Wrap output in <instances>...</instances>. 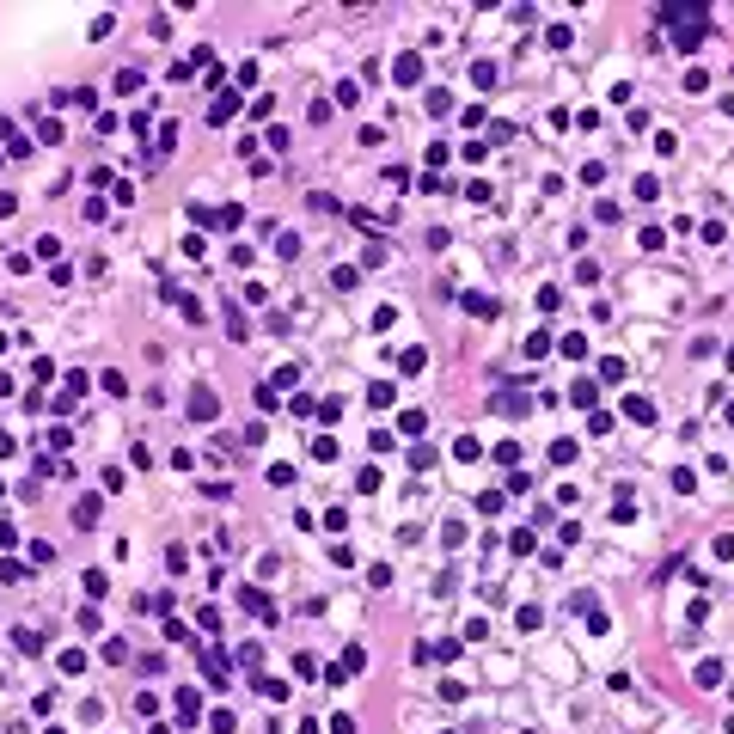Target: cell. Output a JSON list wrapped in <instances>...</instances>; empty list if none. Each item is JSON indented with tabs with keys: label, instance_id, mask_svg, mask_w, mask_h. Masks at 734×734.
<instances>
[{
	"label": "cell",
	"instance_id": "cell-12",
	"mask_svg": "<svg viewBox=\"0 0 734 734\" xmlns=\"http://www.w3.org/2000/svg\"><path fill=\"white\" fill-rule=\"evenodd\" d=\"M600 380L618 385V380H624V361H618V355H606V361H600Z\"/></svg>",
	"mask_w": 734,
	"mask_h": 734
},
{
	"label": "cell",
	"instance_id": "cell-25",
	"mask_svg": "<svg viewBox=\"0 0 734 734\" xmlns=\"http://www.w3.org/2000/svg\"><path fill=\"white\" fill-rule=\"evenodd\" d=\"M728 367H734V349H728Z\"/></svg>",
	"mask_w": 734,
	"mask_h": 734
},
{
	"label": "cell",
	"instance_id": "cell-23",
	"mask_svg": "<svg viewBox=\"0 0 734 734\" xmlns=\"http://www.w3.org/2000/svg\"><path fill=\"white\" fill-rule=\"evenodd\" d=\"M538 618H545L538 606H520V612H514V624H520V630H538Z\"/></svg>",
	"mask_w": 734,
	"mask_h": 734
},
{
	"label": "cell",
	"instance_id": "cell-22",
	"mask_svg": "<svg viewBox=\"0 0 734 734\" xmlns=\"http://www.w3.org/2000/svg\"><path fill=\"white\" fill-rule=\"evenodd\" d=\"M465 306H472L477 319H489V312H496V300H489V294H465Z\"/></svg>",
	"mask_w": 734,
	"mask_h": 734
},
{
	"label": "cell",
	"instance_id": "cell-4",
	"mask_svg": "<svg viewBox=\"0 0 734 734\" xmlns=\"http://www.w3.org/2000/svg\"><path fill=\"white\" fill-rule=\"evenodd\" d=\"M233 110H239V98H233V92H214V105H208V122L220 129V122H227Z\"/></svg>",
	"mask_w": 734,
	"mask_h": 734
},
{
	"label": "cell",
	"instance_id": "cell-8",
	"mask_svg": "<svg viewBox=\"0 0 734 734\" xmlns=\"http://www.w3.org/2000/svg\"><path fill=\"white\" fill-rule=\"evenodd\" d=\"M92 520H98V496H80L74 502V526H92Z\"/></svg>",
	"mask_w": 734,
	"mask_h": 734
},
{
	"label": "cell",
	"instance_id": "cell-18",
	"mask_svg": "<svg viewBox=\"0 0 734 734\" xmlns=\"http://www.w3.org/2000/svg\"><path fill=\"white\" fill-rule=\"evenodd\" d=\"M300 380V367H275V380H270V392H288V385Z\"/></svg>",
	"mask_w": 734,
	"mask_h": 734
},
{
	"label": "cell",
	"instance_id": "cell-6",
	"mask_svg": "<svg viewBox=\"0 0 734 734\" xmlns=\"http://www.w3.org/2000/svg\"><path fill=\"white\" fill-rule=\"evenodd\" d=\"M624 416L630 422H655V404H649V398H624Z\"/></svg>",
	"mask_w": 734,
	"mask_h": 734
},
{
	"label": "cell",
	"instance_id": "cell-21",
	"mask_svg": "<svg viewBox=\"0 0 734 734\" xmlns=\"http://www.w3.org/2000/svg\"><path fill=\"white\" fill-rule=\"evenodd\" d=\"M569 398H575L581 410H587V404H594V398H600V392H594V385H587V380H575V385H569Z\"/></svg>",
	"mask_w": 734,
	"mask_h": 734
},
{
	"label": "cell",
	"instance_id": "cell-1",
	"mask_svg": "<svg viewBox=\"0 0 734 734\" xmlns=\"http://www.w3.org/2000/svg\"><path fill=\"white\" fill-rule=\"evenodd\" d=\"M661 25H673V49H698L703 43V31H710V6H661Z\"/></svg>",
	"mask_w": 734,
	"mask_h": 734
},
{
	"label": "cell",
	"instance_id": "cell-27",
	"mask_svg": "<svg viewBox=\"0 0 734 734\" xmlns=\"http://www.w3.org/2000/svg\"><path fill=\"white\" fill-rule=\"evenodd\" d=\"M49 734H61V728H49Z\"/></svg>",
	"mask_w": 734,
	"mask_h": 734
},
{
	"label": "cell",
	"instance_id": "cell-20",
	"mask_svg": "<svg viewBox=\"0 0 734 734\" xmlns=\"http://www.w3.org/2000/svg\"><path fill=\"white\" fill-rule=\"evenodd\" d=\"M31 117H37V110H31ZM37 135H43V141H49V147H55V141H61V122H49V117H37Z\"/></svg>",
	"mask_w": 734,
	"mask_h": 734
},
{
	"label": "cell",
	"instance_id": "cell-16",
	"mask_svg": "<svg viewBox=\"0 0 734 734\" xmlns=\"http://www.w3.org/2000/svg\"><path fill=\"white\" fill-rule=\"evenodd\" d=\"M508 550H514V557H533L538 545H533V533H508Z\"/></svg>",
	"mask_w": 734,
	"mask_h": 734
},
{
	"label": "cell",
	"instance_id": "cell-26",
	"mask_svg": "<svg viewBox=\"0 0 734 734\" xmlns=\"http://www.w3.org/2000/svg\"><path fill=\"white\" fill-rule=\"evenodd\" d=\"M728 734H734V716H728Z\"/></svg>",
	"mask_w": 734,
	"mask_h": 734
},
{
	"label": "cell",
	"instance_id": "cell-14",
	"mask_svg": "<svg viewBox=\"0 0 734 734\" xmlns=\"http://www.w3.org/2000/svg\"><path fill=\"white\" fill-rule=\"evenodd\" d=\"M392 398H398L392 380H373V385H367V404H392Z\"/></svg>",
	"mask_w": 734,
	"mask_h": 734
},
{
	"label": "cell",
	"instance_id": "cell-2",
	"mask_svg": "<svg viewBox=\"0 0 734 734\" xmlns=\"http://www.w3.org/2000/svg\"><path fill=\"white\" fill-rule=\"evenodd\" d=\"M392 80H398V86H416V80H422V55H416V49H404V55H398V68H392Z\"/></svg>",
	"mask_w": 734,
	"mask_h": 734
},
{
	"label": "cell",
	"instance_id": "cell-7",
	"mask_svg": "<svg viewBox=\"0 0 734 734\" xmlns=\"http://www.w3.org/2000/svg\"><path fill=\"white\" fill-rule=\"evenodd\" d=\"M239 600H245V612H257V618H275V606H270V600H263V594H257V587H245V594H239Z\"/></svg>",
	"mask_w": 734,
	"mask_h": 734
},
{
	"label": "cell",
	"instance_id": "cell-10",
	"mask_svg": "<svg viewBox=\"0 0 734 734\" xmlns=\"http://www.w3.org/2000/svg\"><path fill=\"white\" fill-rule=\"evenodd\" d=\"M698 686H703V691L722 686V661H698Z\"/></svg>",
	"mask_w": 734,
	"mask_h": 734
},
{
	"label": "cell",
	"instance_id": "cell-11",
	"mask_svg": "<svg viewBox=\"0 0 734 734\" xmlns=\"http://www.w3.org/2000/svg\"><path fill=\"white\" fill-rule=\"evenodd\" d=\"M477 453H484V447H477V441H472V435H459V441H453V459H459V465H472V459H477Z\"/></svg>",
	"mask_w": 734,
	"mask_h": 734
},
{
	"label": "cell",
	"instance_id": "cell-24",
	"mask_svg": "<svg viewBox=\"0 0 734 734\" xmlns=\"http://www.w3.org/2000/svg\"><path fill=\"white\" fill-rule=\"evenodd\" d=\"M13 453H18V441H13V435H0V459H13Z\"/></svg>",
	"mask_w": 734,
	"mask_h": 734
},
{
	"label": "cell",
	"instance_id": "cell-19",
	"mask_svg": "<svg viewBox=\"0 0 734 734\" xmlns=\"http://www.w3.org/2000/svg\"><path fill=\"white\" fill-rule=\"evenodd\" d=\"M178 716H184V722H196V691H190V686L178 691Z\"/></svg>",
	"mask_w": 734,
	"mask_h": 734
},
{
	"label": "cell",
	"instance_id": "cell-5",
	"mask_svg": "<svg viewBox=\"0 0 734 734\" xmlns=\"http://www.w3.org/2000/svg\"><path fill=\"white\" fill-rule=\"evenodd\" d=\"M202 667H208V679H220V686H227L233 661H227V649H208V655H202Z\"/></svg>",
	"mask_w": 734,
	"mask_h": 734
},
{
	"label": "cell",
	"instance_id": "cell-15",
	"mask_svg": "<svg viewBox=\"0 0 734 734\" xmlns=\"http://www.w3.org/2000/svg\"><path fill=\"white\" fill-rule=\"evenodd\" d=\"M398 428H404V435H422L428 416H422V410H404V416H398Z\"/></svg>",
	"mask_w": 734,
	"mask_h": 734
},
{
	"label": "cell",
	"instance_id": "cell-17",
	"mask_svg": "<svg viewBox=\"0 0 734 734\" xmlns=\"http://www.w3.org/2000/svg\"><path fill=\"white\" fill-rule=\"evenodd\" d=\"M55 667H61V673H80V667H86V655H80V649H61Z\"/></svg>",
	"mask_w": 734,
	"mask_h": 734
},
{
	"label": "cell",
	"instance_id": "cell-3",
	"mask_svg": "<svg viewBox=\"0 0 734 734\" xmlns=\"http://www.w3.org/2000/svg\"><path fill=\"white\" fill-rule=\"evenodd\" d=\"M190 416H196V422H214V416H220V398H214V392H196V398H190Z\"/></svg>",
	"mask_w": 734,
	"mask_h": 734
},
{
	"label": "cell",
	"instance_id": "cell-13",
	"mask_svg": "<svg viewBox=\"0 0 734 734\" xmlns=\"http://www.w3.org/2000/svg\"><path fill=\"white\" fill-rule=\"evenodd\" d=\"M80 581H86V594H92V600H105V594H110V587H105V569H86Z\"/></svg>",
	"mask_w": 734,
	"mask_h": 734
},
{
	"label": "cell",
	"instance_id": "cell-9",
	"mask_svg": "<svg viewBox=\"0 0 734 734\" xmlns=\"http://www.w3.org/2000/svg\"><path fill=\"white\" fill-rule=\"evenodd\" d=\"M13 642H18V649H25V655H43V637H37V630H25V624L13 630Z\"/></svg>",
	"mask_w": 734,
	"mask_h": 734
}]
</instances>
